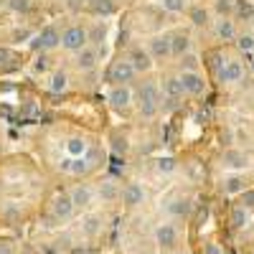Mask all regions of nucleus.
<instances>
[{
  "instance_id": "obj_1",
  "label": "nucleus",
  "mask_w": 254,
  "mask_h": 254,
  "mask_svg": "<svg viewBox=\"0 0 254 254\" xmlns=\"http://www.w3.org/2000/svg\"><path fill=\"white\" fill-rule=\"evenodd\" d=\"M137 97H140V115H142L145 120L155 117V115H158V107H160V92H158L155 84H153V81L140 84Z\"/></svg>"
},
{
  "instance_id": "obj_2",
  "label": "nucleus",
  "mask_w": 254,
  "mask_h": 254,
  "mask_svg": "<svg viewBox=\"0 0 254 254\" xmlns=\"http://www.w3.org/2000/svg\"><path fill=\"white\" fill-rule=\"evenodd\" d=\"M61 46L66 49V51L79 54L81 49L89 46V31L84 28V26H69L66 31L61 33Z\"/></svg>"
},
{
  "instance_id": "obj_3",
  "label": "nucleus",
  "mask_w": 254,
  "mask_h": 254,
  "mask_svg": "<svg viewBox=\"0 0 254 254\" xmlns=\"http://www.w3.org/2000/svg\"><path fill=\"white\" fill-rule=\"evenodd\" d=\"M135 66L127 59H122V61H115L112 66H110V71H107V81H112L115 87H127V81H132L135 79Z\"/></svg>"
},
{
  "instance_id": "obj_4",
  "label": "nucleus",
  "mask_w": 254,
  "mask_h": 254,
  "mask_svg": "<svg viewBox=\"0 0 254 254\" xmlns=\"http://www.w3.org/2000/svg\"><path fill=\"white\" fill-rule=\"evenodd\" d=\"M147 54H150L155 61H163L168 56H173V51H171V36H168V33L153 36L150 41H147Z\"/></svg>"
},
{
  "instance_id": "obj_5",
  "label": "nucleus",
  "mask_w": 254,
  "mask_h": 254,
  "mask_svg": "<svg viewBox=\"0 0 254 254\" xmlns=\"http://www.w3.org/2000/svg\"><path fill=\"white\" fill-rule=\"evenodd\" d=\"M155 244L160 249H173L178 244V229L171 224V221H165V224H158L155 226Z\"/></svg>"
},
{
  "instance_id": "obj_6",
  "label": "nucleus",
  "mask_w": 254,
  "mask_h": 254,
  "mask_svg": "<svg viewBox=\"0 0 254 254\" xmlns=\"http://www.w3.org/2000/svg\"><path fill=\"white\" fill-rule=\"evenodd\" d=\"M181 84H183V94H188V97H201L206 92V81L198 71H183Z\"/></svg>"
},
{
  "instance_id": "obj_7",
  "label": "nucleus",
  "mask_w": 254,
  "mask_h": 254,
  "mask_svg": "<svg viewBox=\"0 0 254 254\" xmlns=\"http://www.w3.org/2000/svg\"><path fill=\"white\" fill-rule=\"evenodd\" d=\"M61 46V33L54 28V26H46V28H41V33L33 38V49H41V51H51Z\"/></svg>"
},
{
  "instance_id": "obj_8",
  "label": "nucleus",
  "mask_w": 254,
  "mask_h": 254,
  "mask_svg": "<svg viewBox=\"0 0 254 254\" xmlns=\"http://www.w3.org/2000/svg\"><path fill=\"white\" fill-rule=\"evenodd\" d=\"M216 76H219V81L221 84H234V81H242V76H244V66H242V61H224V66H219V71H216Z\"/></svg>"
},
{
  "instance_id": "obj_9",
  "label": "nucleus",
  "mask_w": 254,
  "mask_h": 254,
  "mask_svg": "<svg viewBox=\"0 0 254 254\" xmlns=\"http://www.w3.org/2000/svg\"><path fill=\"white\" fill-rule=\"evenodd\" d=\"M120 201L125 203V208H137L145 201V188L140 183H127L120 193Z\"/></svg>"
},
{
  "instance_id": "obj_10",
  "label": "nucleus",
  "mask_w": 254,
  "mask_h": 254,
  "mask_svg": "<svg viewBox=\"0 0 254 254\" xmlns=\"http://www.w3.org/2000/svg\"><path fill=\"white\" fill-rule=\"evenodd\" d=\"M51 208H54V216H56L59 221L71 219V216H74V211H76V206H74V201H71V196H69V193L56 196V198H54V203H51Z\"/></svg>"
},
{
  "instance_id": "obj_11",
  "label": "nucleus",
  "mask_w": 254,
  "mask_h": 254,
  "mask_svg": "<svg viewBox=\"0 0 254 254\" xmlns=\"http://www.w3.org/2000/svg\"><path fill=\"white\" fill-rule=\"evenodd\" d=\"M127 61L135 66V71H150V66H153V56L147 54V49H142V46H132L130 49V56H127Z\"/></svg>"
},
{
  "instance_id": "obj_12",
  "label": "nucleus",
  "mask_w": 254,
  "mask_h": 254,
  "mask_svg": "<svg viewBox=\"0 0 254 254\" xmlns=\"http://www.w3.org/2000/svg\"><path fill=\"white\" fill-rule=\"evenodd\" d=\"M97 61H99V49L97 46H87V49H81L76 54V69L79 71H92L97 66Z\"/></svg>"
},
{
  "instance_id": "obj_13",
  "label": "nucleus",
  "mask_w": 254,
  "mask_h": 254,
  "mask_svg": "<svg viewBox=\"0 0 254 254\" xmlns=\"http://www.w3.org/2000/svg\"><path fill=\"white\" fill-rule=\"evenodd\" d=\"M69 196H71V201H74L76 208H87L92 203V198H94V190H92L89 183H79V186H74L69 190Z\"/></svg>"
},
{
  "instance_id": "obj_14",
  "label": "nucleus",
  "mask_w": 254,
  "mask_h": 254,
  "mask_svg": "<svg viewBox=\"0 0 254 254\" xmlns=\"http://www.w3.org/2000/svg\"><path fill=\"white\" fill-rule=\"evenodd\" d=\"M221 160H224L226 168H234V171H244V168L249 165V158H247L242 150H237V147H229V150H224Z\"/></svg>"
},
{
  "instance_id": "obj_15",
  "label": "nucleus",
  "mask_w": 254,
  "mask_h": 254,
  "mask_svg": "<svg viewBox=\"0 0 254 254\" xmlns=\"http://www.w3.org/2000/svg\"><path fill=\"white\" fill-rule=\"evenodd\" d=\"M165 211L171 216H176V219H186L188 214H190V198H186V196H178V198H171L165 203Z\"/></svg>"
},
{
  "instance_id": "obj_16",
  "label": "nucleus",
  "mask_w": 254,
  "mask_h": 254,
  "mask_svg": "<svg viewBox=\"0 0 254 254\" xmlns=\"http://www.w3.org/2000/svg\"><path fill=\"white\" fill-rule=\"evenodd\" d=\"M171 51H173V56H188V51H190V36L186 31L171 33Z\"/></svg>"
},
{
  "instance_id": "obj_17",
  "label": "nucleus",
  "mask_w": 254,
  "mask_h": 254,
  "mask_svg": "<svg viewBox=\"0 0 254 254\" xmlns=\"http://www.w3.org/2000/svg\"><path fill=\"white\" fill-rule=\"evenodd\" d=\"M110 102L115 110H127L130 107V87H112L110 89Z\"/></svg>"
},
{
  "instance_id": "obj_18",
  "label": "nucleus",
  "mask_w": 254,
  "mask_h": 254,
  "mask_svg": "<svg viewBox=\"0 0 254 254\" xmlns=\"http://www.w3.org/2000/svg\"><path fill=\"white\" fill-rule=\"evenodd\" d=\"M163 94H168V99H178V97H183L181 76H165V79H163Z\"/></svg>"
},
{
  "instance_id": "obj_19",
  "label": "nucleus",
  "mask_w": 254,
  "mask_h": 254,
  "mask_svg": "<svg viewBox=\"0 0 254 254\" xmlns=\"http://www.w3.org/2000/svg\"><path fill=\"white\" fill-rule=\"evenodd\" d=\"M120 193H122V190L117 188V183H115V181H102V183H99V198H102L104 203L117 201V198H120Z\"/></svg>"
},
{
  "instance_id": "obj_20",
  "label": "nucleus",
  "mask_w": 254,
  "mask_h": 254,
  "mask_svg": "<svg viewBox=\"0 0 254 254\" xmlns=\"http://www.w3.org/2000/svg\"><path fill=\"white\" fill-rule=\"evenodd\" d=\"M81 231L87 237H97L99 231H102V214H87V216H84Z\"/></svg>"
},
{
  "instance_id": "obj_21",
  "label": "nucleus",
  "mask_w": 254,
  "mask_h": 254,
  "mask_svg": "<svg viewBox=\"0 0 254 254\" xmlns=\"http://www.w3.org/2000/svg\"><path fill=\"white\" fill-rule=\"evenodd\" d=\"M89 10H92L94 15L107 18V15H112V13L117 10V3H115V0H92V3H89Z\"/></svg>"
},
{
  "instance_id": "obj_22",
  "label": "nucleus",
  "mask_w": 254,
  "mask_h": 254,
  "mask_svg": "<svg viewBox=\"0 0 254 254\" xmlns=\"http://www.w3.org/2000/svg\"><path fill=\"white\" fill-rule=\"evenodd\" d=\"M216 33H219L221 41H231V38L237 36L234 20H231V18H219V20H216Z\"/></svg>"
},
{
  "instance_id": "obj_23",
  "label": "nucleus",
  "mask_w": 254,
  "mask_h": 254,
  "mask_svg": "<svg viewBox=\"0 0 254 254\" xmlns=\"http://www.w3.org/2000/svg\"><path fill=\"white\" fill-rule=\"evenodd\" d=\"M188 18H190V23H193V26H206V23H208V13H206V8H201V5L190 8Z\"/></svg>"
},
{
  "instance_id": "obj_24",
  "label": "nucleus",
  "mask_w": 254,
  "mask_h": 254,
  "mask_svg": "<svg viewBox=\"0 0 254 254\" xmlns=\"http://www.w3.org/2000/svg\"><path fill=\"white\" fill-rule=\"evenodd\" d=\"M66 150H69V155H74V158H81L84 153H87V142H84V140H79V137H71V140L66 142Z\"/></svg>"
},
{
  "instance_id": "obj_25",
  "label": "nucleus",
  "mask_w": 254,
  "mask_h": 254,
  "mask_svg": "<svg viewBox=\"0 0 254 254\" xmlns=\"http://www.w3.org/2000/svg\"><path fill=\"white\" fill-rule=\"evenodd\" d=\"M244 188H247V181H244V176H231L229 181H226V193H244Z\"/></svg>"
},
{
  "instance_id": "obj_26",
  "label": "nucleus",
  "mask_w": 254,
  "mask_h": 254,
  "mask_svg": "<svg viewBox=\"0 0 254 254\" xmlns=\"http://www.w3.org/2000/svg\"><path fill=\"white\" fill-rule=\"evenodd\" d=\"M155 168H158V173H173L176 168H178V163H176V158H171V155H165V158H158Z\"/></svg>"
},
{
  "instance_id": "obj_27",
  "label": "nucleus",
  "mask_w": 254,
  "mask_h": 254,
  "mask_svg": "<svg viewBox=\"0 0 254 254\" xmlns=\"http://www.w3.org/2000/svg\"><path fill=\"white\" fill-rule=\"evenodd\" d=\"M247 221H249V211L244 206H237L234 211H231V224L234 226H244Z\"/></svg>"
},
{
  "instance_id": "obj_28",
  "label": "nucleus",
  "mask_w": 254,
  "mask_h": 254,
  "mask_svg": "<svg viewBox=\"0 0 254 254\" xmlns=\"http://www.w3.org/2000/svg\"><path fill=\"white\" fill-rule=\"evenodd\" d=\"M87 171H89V165H87V160H84V158H74L71 165H69V173L71 176H84Z\"/></svg>"
},
{
  "instance_id": "obj_29",
  "label": "nucleus",
  "mask_w": 254,
  "mask_h": 254,
  "mask_svg": "<svg viewBox=\"0 0 254 254\" xmlns=\"http://www.w3.org/2000/svg\"><path fill=\"white\" fill-rule=\"evenodd\" d=\"M163 8L168 13H183L186 10V0H163Z\"/></svg>"
},
{
  "instance_id": "obj_30",
  "label": "nucleus",
  "mask_w": 254,
  "mask_h": 254,
  "mask_svg": "<svg viewBox=\"0 0 254 254\" xmlns=\"http://www.w3.org/2000/svg\"><path fill=\"white\" fill-rule=\"evenodd\" d=\"M214 8H216V13H219L221 18H226V15L231 13V8H234V3H231V0H216Z\"/></svg>"
},
{
  "instance_id": "obj_31",
  "label": "nucleus",
  "mask_w": 254,
  "mask_h": 254,
  "mask_svg": "<svg viewBox=\"0 0 254 254\" xmlns=\"http://www.w3.org/2000/svg\"><path fill=\"white\" fill-rule=\"evenodd\" d=\"M104 31H107V28H104V23H102V26L97 23V26H94V28L89 31V41H92V44H97V46L102 44V38H104Z\"/></svg>"
},
{
  "instance_id": "obj_32",
  "label": "nucleus",
  "mask_w": 254,
  "mask_h": 254,
  "mask_svg": "<svg viewBox=\"0 0 254 254\" xmlns=\"http://www.w3.org/2000/svg\"><path fill=\"white\" fill-rule=\"evenodd\" d=\"M8 5H10V10H15V13H28L31 0H8Z\"/></svg>"
},
{
  "instance_id": "obj_33",
  "label": "nucleus",
  "mask_w": 254,
  "mask_h": 254,
  "mask_svg": "<svg viewBox=\"0 0 254 254\" xmlns=\"http://www.w3.org/2000/svg\"><path fill=\"white\" fill-rule=\"evenodd\" d=\"M51 89H54V92L66 89V74H54V76H51Z\"/></svg>"
},
{
  "instance_id": "obj_34",
  "label": "nucleus",
  "mask_w": 254,
  "mask_h": 254,
  "mask_svg": "<svg viewBox=\"0 0 254 254\" xmlns=\"http://www.w3.org/2000/svg\"><path fill=\"white\" fill-rule=\"evenodd\" d=\"M239 49H242V51H252V49H254V36H252V33L239 36Z\"/></svg>"
},
{
  "instance_id": "obj_35",
  "label": "nucleus",
  "mask_w": 254,
  "mask_h": 254,
  "mask_svg": "<svg viewBox=\"0 0 254 254\" xmlns=\"http://www.w3.org/2000/svg\"><path fill=\"white\" fill-rule=\"evenodd\" d=\"M239 206H244L247 211H249V208H254V188H252V190H244V193H242V203H239Z\"/></svg>"
},
{
  "instance_id": "obj_36",
  "label": "nucleus",
  "mask_w": 254,
  "mask_h": 254,
  "mask_svg": "<svg viewBox=\"0 0 254 254\" xmlns=\"http://www.w3.org/2000/svg\"><path fill=\"white\" fill-rule=\"evenodd\" d=\"M112 147H115L117 153H127V137H115Z\"/></svg>"
},
{
  "instance_id": "obj_37",
  "label": "nucleus",
  "mask_w": 254,
  "mask_h": 254,
  "mask_svg": "<svg viewBox=\"0 0 254 254\" xmlns=\"http://www.w3.org/2000/svg\"><path fill=\"white\" fill-rule=\"evenodd\" d=\"M10 56V51H5V49H0V59H8Z\"/></svg>"
},
{
  "instance_id": "obj_38",
  "label": "nucleus",
  "mask_w": 254,
  "mask_h": 254,
  "mask_svg": "<svg viewBox=\"0 0 254 254\" xmlns=\"http://www.w3.org/2000/svg\"><path fill=\"white\" fill-rule=\"evenodd\" d=\"M249 69H252V71H254V56H252V59H249Z\"/></svg>"
}]
</instances>
